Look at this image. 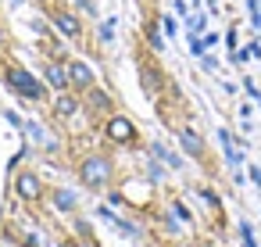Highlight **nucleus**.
<instances>
[{"mask_svg": "<svg viewBox=\"0 0 261 247\" xmlns=\"http://www.w3.org/2000/svg\"><path fill=\"white\" fill-rule=\"evenodd\" d=\"M75 176H79L83 186H90V190H104V186L115 179V161H111L108 154H86V158L79 161Z\"/></svg>", "mask_w": 261, "mask_h": 247, "instance_id": "nucleus-1", "label": "nucleus"}, {"mask_svg": "<svg viewBox=\"0 0 261 247\" xmlns=\"http://www.w3.org/2000/svg\"><path fill=\"white\" fill-rule=\"evenodd\" d=\"M4 83L18 93V97H25V101H43L47 97V90H43V83L33 76V72H25V68H18V65H11L8 72H4Z\"/></svg>", "mask_w": 261, "mask_h": 247, "instance_id": "nucleus-2", "label": "nucleus"}, {"mask_svg": "<svg viewBox=\"0 0 261 247\" xmlns=\"http://www.w3.org/2000/svg\"><path fill=\"white\" fill-rule=\"evenodd\" d=\"M108 140H115V143H122V147H133V143L140 140V133H136V126H133L129 118L111 115V118H108Z\"/></svg>", "mask_w": 261, "mask_h": 247, "instance_id": "nucleus-3", "label": "nucleus"}, {"mask_svg": "<svg viewBox=\"0 0 261 247\" xmlns=\"http://www.w3.org/2000/svg\"><path fill=\"white\" fill-rule=\"evenodd\" d=\"M68 83H72V90H90V86H97V72H93V65L90 61H68Z\"/></svg>", "mask_w": 261, "mask_h": 247, "instance_id": "nucleus-4", "label": "nucleus"}, {"mask_svg": "<svg viewBox=\"0 0 261 247\" xmlns=\"http://www.w3.org/2000/svg\"><path fill=\"white\" fill-rule=\"evenodd\" d=\"M50 22H54V29H58L61 36H68V40H79V36H83V22H79L72 11H50Z\"/></svg>", "mask_w": 261, "mask_h": 247, "instance_id": "nucleus-5", "label": "nucleus"}, {"mask_svg": "<svg viewBox=\"0 0 261 247\" xmlns=\"http://www.w3.org/2000/svg\"><path fill=\"white\" fill-rule=\"evenodd\" d=\"M15 186H18V197H22V201H40V197H43V183H40L36 172H22Z\"/></svg>", "mask_w": 261, "mask_h": 247, "instance_id": "nucleus-6", "label": "nucleus"}, {"mask_svg": "<svg viewBox=\"0 0 261 247\" xmlns=\"http://www.w3.org/2000/svg\"><path fill=\"white\" fill-rule=\"evenodd\" d=\"M179 143L186 147L190 158H200V161H204V140H200L193 129H179Z\"/></svg>", "mask_w": 261, "mask_h": 247, "instance_id": "nucleus-7", "label": "nucleus"}, {"mask_svg": "<svg viewBox=\"0 0 261 247\" xmlns=\"http://www.w3.org/2000/svg\"><path fill=\"white\" fill-rule=\"evenodd\" d=\"M50 201H54V208H61V211H75V204H79V197H75L72 190H61V186L50 190Z\"/></svg>", "mask_w": 261, "mask_h": 247, "instance_id": "nucleus-8", "label": "nucleus"}, {"mask_svg": "<svg viewBox=\"0 0 261 247\" xmlns=\"http://www.w3.org/2000/svg\"><path fill=\"white\" fill-rule=\"evenodd\" d=\"M140 83H143V90L154 93V90L161 86V72H158V65H143V68H140Z\"/></svg>", "mask_w": 261, "mask_h": 247, "instance_id": "nucleus-9", "label": "nucleus"}, {"mask_svg": "<svg viewBox=\"0 0 261 247\" xmlns=\"http://www.w3.org/2000/svg\"><path fill=\"white\" fill-rule=\"evenodd\" d=\"M47 79H50L58 90H68V86H72V83H68V65H50V68H47Z\"/></svg>", "mask_w": 261, "mask_h": 247, "instance_id": "nucleus-10", "label": "nucleus"}, {"mask_svg": "<svg viewBox=\"0 0 261 247\" xmlns=\"http://www.w3.org/2000/svg\"><path fill=\"white\" fill-rule=\"evenodd\" d=\"M86 93H90L93 108H100V111H111V97H108V93H100V90H93V86H90Z\"/></svg>", "mask_w": 261, "mask_h": 247, "instance_id": "nucleus-11", "label": "nucleus"}, {"mask_svg": "<svg viewBox=\"0 0 261 247\" xmlns=\"http://www.w3.org/2000/svg\"><path fill=\"white\" fill-rule=\"evenodd\" d=\"M58 111H61V115H72V111H75V101H72V97H61V101H58Z\"/></svg>", "mask_w": 261, "mask_h": 247, "instance_id": "nucleus-12", "label": "nucleus"}, {"mask_svg": "<svg viewBox=\"0 0 261 247\" xmlns=\"http://www.w3.org/2000/svg\"><path fill=\"white\" fill-rule=\"evenodd\" d=\"M0 51H8V29H0Z\"/></svg>", "mask_w": 261, "mask_h": 247, "instance_id": "nucleus-13", "label": "nucleus"}, {"mask_svg": "<svg viewBox=\"0 0 261 247\" xmlns=\"http://www.w3.org/2000/svg\"><path fill=\"white\" fill-rule=\"evenodd\" d=\"M36 4H50V0H36Z\"/></svg>", "mask_w": 261, "mask_h": 247, "instance_id": "nucleus-14", "label": "nucleus"}]
</instances>
